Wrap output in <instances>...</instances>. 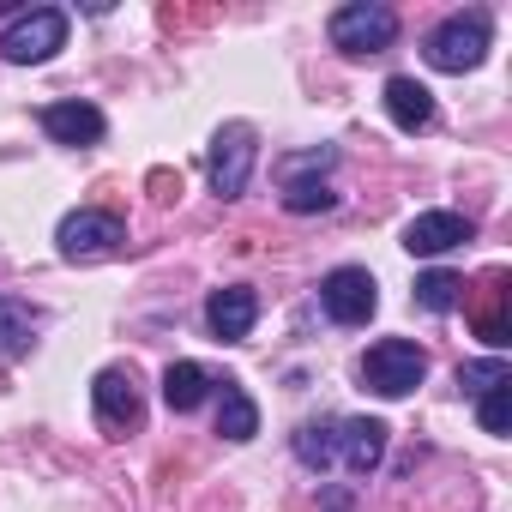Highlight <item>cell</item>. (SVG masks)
Returning <instances> with one entry per match:
<instances>
[{
	"label": "cell",
	"mask_w": 512,
	"mask_h": 512,
	"mask_svg": "<svg viewBox=\"0 0 512 512\" xmlns=\"http://www.w3.org/2000/svg\"><path fill=\"white\" fill-rule=\"evenodd\" d=\"M37 326H43V314L25 296H0V356H25L37 344Z\"/></svg>",
	"instance_id": "15"
},
{
	"label": "cell",
	"mask_w": 512,
	"mask_h": 512,
	"mask_svg": "<svg viewBox=\"0 0 512 512\" xmlns=\"http://www.w3.org/2000/svg\"><path fill=\"white\" fill-rule=\"evenodd\" d=\"M217 434L223 440H253V434H260V404H253L235 380H223V398H217Z\"/></svg>",
	"instance_id": "16"
},
{
	"label": "cell",
	"mask_w": 512,
	"mask_h": 512,
	"mask_svg": "<svg viewBox=\"0 0 512 512\" xmlns=\"http://www.w3.org/2000/svg\"><path fill=\"white\" fill-rule=\"evenodd\" d=\"M43 133H49L55 145H73V151H79V145H97V139L109 133V121H103L97 103H79V97H73V103H49V109H43Z\"/></svg>",
	"instance_id": "11"
},
{
	"label": "cell",
	"mask_w": 512,
	"mask_h": 512,
	"mask_svg": "<svg viewBox=\"0 0 512 512\" xmlns=\"http://www.w3.org/2000/svg\"><path fill=\"white\" fill-rule=\"evenodd\" d=\"M476 422H482V434H506L512 428V380L476 398Z\"/></svg>",
	"instance_id": "21"
},
{
	"label": "cell",
	"mask_w": 512,
	"mask_h": 512,
	"mask_svg": "<svg viewBox=\"0 0 512 512\" xmlns=\"http://www.w3.org/2000/svg\"><path fill=\"white\" fill-rule=\"evenodd\" d=\"M326 31H332V49L362 61V55H386L398 43V13L380 7V0H344Z\"/></svg>",
	"instance_id": "1"
},
{
	"label": "cell",
	"mask_w": 512,
	"mask_h": 512,
	"mask_svg": "<svg viewBox=\"0 0 512 512\" xmlns=\"http://www.w3.org/2000/svg\"><path fill=\"white\" fill-rule=\"evenodd\" d=\"M320 308H326L338 326H368L374 308H380V284H374V272H362V266H338V272H326V284H320Z\"/></svg>",
	"instance_id": "7"
},
{
	"label": "cell",
	"mask_w": 512,
	"mask_h": 512,
	"mask_svg": "<svg viewBox=\"0 0 512 512\" xmlns=\"http://www.w3.org/2000/svg\"><path fill=\"white\" fill-rule=\"evenodd\" d=\"M386 115H392L404 133H422V127L434 121V91H428L416 73H398V79H386Z\"/></svg>",
	"instance_id": "12"
},
{
	"label": "cell",
	"mask_w": 512,
	"mask_h": 512,
	"mask_svg": "<svg viewBox=\"0 0 512 512\" xmlns=\"http://www.w3.org/2000/svg\"><path fill=\"white\" fill-rule=\"evenodd\" d=\"M458 302H464V278H458V272H422V278H416V308L452 314Z\"/></svg>",
	"instance_id": "17"
},
{
	"label": "cell",
	"mask_w": 512,
	"mask_h": 512,
	"mask_svg": "<svg viewBox=\"0 0 512 512\" xmlns=\"http://www.w3.org/2000/svg\"><path fill=\"white\" fill-rule=\"evenodd\" d=\"M332 205H338V193H332L326 181H290V187H284V211H296V217L332 211Z\"/></svg>",
	"instance_id": "20"
},
{
	"label": "cell",
	"mask_w": 512,
	"mask_h": 512,
	"mask_svg": "<svg viewBox=\"0 0 512 512\" xmlns=\"http://www.w3.org/2000/svg\"><path fill=\"white\" fill-rule=\"evenodd\" d=\"M127 241L121 217L115 211H67L61 229H55V247H61V260H103V253H115Z\"/></svg>",
	"instance_id": "6"
},
{
	"label": "cell",
	"mask_w": 512,
	"mask_h": 512,
	"mask_svg": "<svg viewBox=\"0 0 512 512\" xmlns=\"http://www.w3.org/2000/svg\"><path fill=\"white\" fill-rule=\"evenodd\" d=\"M422 380H428V356H422V344H410V338H380V344L362 356V386L380 392V398H410Z\"/></svg>",
	"instance_id": "3"
},
{
	"label": "cell",
	"mask_w": 512,
	"mask_h": 512,
	"mask_svg": "<svg viewBox=\"0 0 512 512\" xmlns=\"http://www.w3.org/2000/svg\"><path fill=\"white\" fill-rule=\"evenodd\" d=\"M338 458H344L356 476H368V470L386 458V422H374V416L344 422V428H338Z\"/></svg>",
	"instance_id": "13"
},
{
	"label": "cell",
	"mask_w": 512,
	"mask_h": 512,
	"mask_svg": "<svg viewBox=\"0 0 512 512\" xmlns=\"http://www.w3.org/2000/svg\"><path fill=\"white\" fill-rule=\"evenodd\" d=\"M91 404H97V422H103L109 434H127V428H139V416H145L139 386H133L127 368H103V374L91 380Z\"/></svg>",
	"instance_id": "8"
},
{
	"label": "cell",
	"mask_w": 512,
	"mask_h": 512,
	"mask_svg": "<svg viewBox=\"0 0 512 512\" xmlns=\"http://www.w3.org/2000/svg\"><path fill=\"white\" fill-rule=\"evenodd\" d=\"M470 241V223L458 217V211H422V217H410V229H404V247L416 253V260H440V253H452V247H464Z\"/></svg>",
	"instance_id": "9"
},
{
	"label": "cell",
	"mask_w": 512,
	"mask_h": 512,
	"mask_svg": "<svg viewBox=\"0 0 512 512\" xmlns=\"http://www.w3.org/2000/svg\"><path fill=\"white\" fill-rule=\"evenodd\" d=\"M422 61H428L434 73H476V67L488 61V19H482V13H452L446 25L428 31Z\"/></svg>",
	"instance_id": "2"
},
{
	"label": "cell",
	"mask_w": 512,
	"mask_h": 512,
	"mask_svg": "<svg viewBox=\"0 0 512 512\" xmlns=\"http://www.w3.org/2000/svg\"><path fill=\"white\" fill-rule=\"evenodd\" d=\"M253 320H260V296H253L247 284L211 290V302H205V326H211L223 344H241V338L253 332Z\"/></svg>",
	"instance_id": "10"
},
{
	"label": "cell",
	"mask_w": 512,
	"mask_h": 512,
	"mask_svg": "<svg viewBox=\"0 0 512 512\" xmlns=\"http://www.w3.org/2000/svg\"><path fill=\"white\" fill-rule=\"evenodd\" d=\"M506 380H512L506 356H482V362H464V368H458V386H464L470 398H482V392H494V386H506Z\"/></svg>",
	"instance_id": "18"
},
{
	"label": "cell",
	"mask_w": 512,
	"mask_h": 512,
	"mask_svg": "<svg viewBox=\"0 0 512 512\" xmlns=\"http://www.w3.org/2000/svg\"><path fill=\"white\" fill-rule=\"evenodd\" d=\"M253 163H260V133L247 121H223L211 133V187L217 199H241L253 181Z\"/></svg>",
	"instance_id": "5"
},
{
	"label": "cell",
	"mask_w": 512,
	"mask_h": 512,
	"mask_svg": "<svg viewBox=\"0 0 512 512\" xmlns=\"http://www.w3.org/2000/svg\"><path fill=\"white\" fill-rule=\"evenodd\" d=\"M67 49V13L61 7H31L19 13L7 31H0V55H7L13 67H43Z\"/></svg>",
	"instance_id": "4"
},
{
	"label": "cell",
	"mask_w": 512,
	"mask_h": 512,
	"mask_svg": "<svg viewBox=\"0 0 512 512\" xmlns=\"http://www.w3.org/2000/svg\"><path fill=\"white\" fill-rule=\"evenodd\" d=\"M205 398H211V374H205L199 362H169V368H163V404H169L175 416L199 410Z\"/></svg>",
	"instance_id": "14"
},
{
	"label": "cell",
	"mask_w": 512,
	"mask_h": 512,
	"mask_svg": "<svg viewBox=\"0 0 512 512\" xmlns=\"http://www.w3.org/2000/svg\"><path fill=\"white\" fill-rule=\"evenodd\" d=\"M296 458H302L308 470H326V464L338 458V428H320V422H308V428L296 434Z\"/></svg>",
	"instance_id": "19"
}]
</instances>
